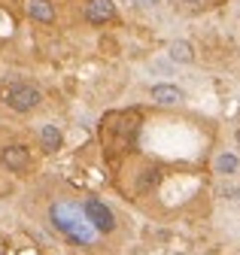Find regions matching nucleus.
<instances>
[{
	"label": "nucleus",
	"instance_id": "obj_2",
	"mask_svg": "<svg viewBox=\"0 0 240 255\" xmlns=\"http://www.w3.org/2000/svg\"><path fill=\"white\" fill-rule=\"evenodd\" d=\"M140 134V116L137 113H116L107 119V140L113 137L116 146H134Z\"/></svg>",
	"mask_w": 240,
	"mask_h": 255
},
{
	"label": "nucleus",
	"instance_id": "obj_7",
	"mask_svg": "<svg viewBox=\"0 0 240 255\" xmlns=\"http://www.w3.org/2000/svg\"><path fill=\"white\" fill-rule=\"evenodd\" d=\"M27 15L37 18V21H43V24H52L55 21V9H52L49 0H27Z\"/></svg>",
	"mask_w": 240,
	"mask_h": 255
},
{
	"label": "nucleus",
	"instance_id": "obj_6",
	"mask_svg": "<svg viewBox=\"0 0 240 255\" xmlns=\"http://www.w3.org/2000/svg\"><path fill=\"white\" fill-rule=\"evenodd\" d=\"M113 15H116L113 0H88L85 3V21H92V24H104Z\"/></svg>",
	"mask_w": 240,
	"mask_h": 255
},
{
	"label": "nucleus",
	"instance_id": "obj_5",
	"mask_svg": "<svg viewBox=\"0 0 240 255\" xmlns=\"http://www.w3.org/2000/svg\"><path fill=\"white\" fill-rule=\"evenodd\" d=\"M0 161H3L6 170L21 173V170H27V164H31V152H27V146H6L0 152Z\"/></svg>",
	"mask_w": 240,
	"mask_h": 255
},
{
	"label": "nucleus",
	"instance_id": "obj_8",
	"mask_svg": "<svg viewBox=\"0 0 240 255\" xmlns=\"http://www.w3.org/2000/svg\"><path fill=\"white\" fill-rule=\"evenodd\" d=\"M152 101L155 104H164V107H173L183 101V91H179L176 85H155L152 88Z\"/></svg>",
	"mask_w": 240,
	"mask_h": 255
},
{
	"label": "nucleus",
	"instance_id": "obj_1",
	"mask_svg": "<svg viewBox=\"0 0 240 255\" xmlns=\"http://www.w3.org/2000/svg\"><path fill=\"white\" fill-rule=\"evenodd\" d=\"M49 219H52V225L61 231L67 240H73V243H79V246H92L95 237H98V231L88 225L82 207H76V204H67V201L52 204V207H49Z\"/></svg>",
	"mask_w": 240,
	"mask_h": 255
},
{
	"label": "nucleus",
	"instance_id": "obj_4",
	"mask_svg": "<svg viewBox=\"0 0 240 255\" xmlns=\"http://www.w3.org/2000/svg\"><path fill=\"white\" fill-rule=\"evenodd\" d=\"M82 213H85V219H88V225H92L98 234H110V231H116V216H113V210L104 204V201H85L82 204Z\"/></svg>",
	"mask_w": 240,
	"mask_h": 255
},
{
	"label": "nucleus",
	"instance_id": "obj_13",
	"mask_svg": "<svg viewBox=\"0 0 240 255\" xmlns=\"http://www.w3.org/2000/svg\"><path fill=\"white\" fill-rule=\"evenodd\" d=\"M131 3H137V6H155L158 0H131Z\"/></svg>",
	"mask_w": 240,
	"mask_h": 255
},
{
	"label": "nucleus",
	"instance_id": "obj_3",
	"mask_svg": "<svg viewBox=\"0 0 240 255\" xmlns=\"http://www.w3.org/2000/svg\"><path fill=\"white\" fill-rule=\"evenodd\" d=\"M3 101H6V107H9L12 113H31V110L40 107L43 94H40V88L27 85V82H12V85L6 88V94H3Z\"/></svg>",
	"mask_w": 240,
	"mask_h": 255
},
{
	"label": "nucleus",
	"instance_id": "obj_11",
	"mask_svg": "<svg viewBox=\"0 0 240 255\" xmlns=\"http://www.w3.org/2000/svg\"><path fill=\"white\" fill-rule=\"evenodd\" d=\"M237 164H240V161H237V155H234V152H222V155L216 158V164H213V167H216L219 176H231V173H237Z\"/></svg>",
	"mask_w": 240,
	"mask_h": 255
},
{
	"label": "nucleus",
	"instance_id": "obj_12",
	"mask_svg": "<svg viewBox=\"0 0 240 255\" xmlns=\"http://www.w3.org/2000/svg\"><path fill=\"white\" fill-rule=\"evenodd\" d=\"M210 0H170V6L176 12H183V15H195V12H204L207 9Z\"/></svg>",
	"mask_w": 240,
	"mask_h": 255
},
{
	"label": "nucleus",
	"instance_id": "obj_14",
	"mask_svg": "<svg viewBox=\"0 0 240 255\" xmlns=\"http://www.w3.org/2000/svg\"><path fill=\"white\" fill-rule=\"evenodd\" d=\"M237 143H240V134H237Z\"/></svg>",
	"mask_w": 240,
	"mask_h": 255
},
{
	"label": "nucleus",
	"instance_id": "obj_9",
	"mask_svg": "<svg viewBox=\"0 0 240 255\" xmlns=\"http://www.w3.org/2000/svg\"><path fill=\"white\" fill-rule=\"evenodd\" d=\"M40 143H43L46 152L61 149V131H58L55 125H43V128H40Z\"/></svg>",
	"mask_w": 240,
	"mask_h": 255
},
{
	"label": "nucleus",
	"instance_id": "obj_10",
	"mask_svg": "<svg viewBox=\"0 0 240 255\" xmlns=\"http://www.w3.org/2000/svg\"><path fill=\"white\" fill-rule=\"evenodd\" d=\"M170 58H173L176 64H192V61H195L192 43H186V40H176V43H170Z\"/></svg>",
	"mask_w": 240,
	"mask_h": 255
}]
</instances>
